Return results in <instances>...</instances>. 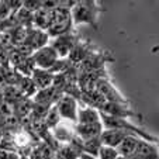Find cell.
Segmentation results:
<instances>
[{
  "mask_svg": "<svg viewBox=\"0 0 159 159\" xmlns=\"http://www.w3.org/2000/svg\"><path fill=\"white\" fill-rule=\"evenodd\" d=\"M102 7L94 0H78L70 9L72 24H87L93 30H99V16Z\"/></svg>",
  "mask_w": 159,
  "mask_h": 159,
  "instance_id": "6da1fadb",
  "label": "cell"
},
{
  "mask_svg": "<svg viewBox=\"0 0 159 159\" xmlns=\"http://www.w3.org/2000/svg\"><path fill=\"white\" fill-rule=\"evenodd\" d=\"M73 24H72V17H70V10L65 9V7H61L58 3V7L54 9L52 13V20L51 24H49L47 34H48L49 38H57L61 37L63 34L69 33L73 30Z\"/></svg>",
  "mask_w": 159,
  "mask_h": 159,
  "instance_id": "7a4b0ae2",
  "label": "cell"
},
{
  "mask_svg": "<svg viewBox=\"0 0 159 159\" xmlns=\"http://www.w3.org/2000/svg\"><path fill=\"white\" fill-rule=\"evenodd\" d=\"M113 61L108 52L106 51H93L92 54H89L79 65H76V69L79 73H89V72H96V70L104 69L106 62Z\"/></svg>",
  "mask_w": 159,
  "mask_h": 159,
  "instance_id": "3957f363",
  "label": "cell"
},
{
  "mask_svg": "<svg viewBox=\"0 0 159 159\" xmlns=\"http://www.w3.org/2000/svg\"><path fill=\"white\" fill-rule=\"evenodd\" d=\"M79 39H80L79 35L72 30V31H69V33L61 35V37H57V38H54V39H49L48 45H51L52 48H54V51L57 52L59 59H63V58H66L69 55V52L72 51L73 47L79 42Z\"/></svg>",
  "mask_w": 159,
  "mask_h": 159,
  "instance_id": "277c9868",
  "label": "cell"
},
{
  "mask_svg": "<svg viewBox=\"0 0 159 159\" xmlns=\"http://www.w3.org/2000/svg\"><path fill=\"white\" fill-rule=\"evenodd\" d=\"M96 90L102 94V97L108 103H121V104H129V102L114 87V84L111 83L108 76L106 78H100L96 82Z\"/></svg>",
  "mask_w": 159,
  "mask_h": 159,
  "instance_id": "5b68a950",
  "label": "cell"
},
{
  "mask_svg": "<svg viewBox=\"0 0 159 159\" xmlns=\"http://www.w3.org/2000/svg\"><path fill=\"white\" fill-rule=\"evenodd\" d=\"M97 111L102 113V114L110 116V117L127 118V120H129V118H141V116H139L138 113H135L129 104H121V103L104 102Z\"/></svg>",
  "mask_w": 159,
  "mask_h": 159,
  "instance_id": "8992f818",
  "label": "cell"
},
{
  "mask_svg": "<svg viewBox=\"0 0 159 159\" xmlns=\"http://www.w3.org/2000/svg\"><path fill=\"white\" fill-rule=\"evenodd\" d=\"M59 117L62 120L70 121V123L76 124L78 121V108H79V103L76 102L73 97L70 96H62L55 104Z\"/></svg>",
  "mask_w": 159,
  "mask_h": 159,
  "instance_id": "52a82bcc",
  "label": "cell"
},
{
  "mask_svg": "<svg viewBox=\"0 0 159 159\" xmlns=\"http://www.w3.org/2000/svg\"><path fill=\"white\" fill-rule=\"evenodd\" d=\"M31 58H33L34 63H35V68L44 69V70H49L52 68V65L59 59L57 52L54 51V48L51 45H45L44 48L35 51L31 55Z\"/></svg>",
  "mask_w": 159,
  "mask_h": 159,
  "instance_id": "ba28073f",
  "label": "cell"
},
{
  "mask_svg": "<svg viewBox=\"0 0 159 159\" xmlns=\"http://www.w3.org/2000/svg\"><path fill=\"white\" fill-rule=\"evenodd\" d=\"M63 94L61 93L58 89H55L54 86H49L47 89H41L37 90V93L34 94L33 100L34 104H39V106H45V107H52L57 104V102L62 97Z\"/></svg>",
  "mask_w": 159,
  "mask_h": 159,
  "instance_id": "9c48e42d",
  "label": "cell"
},
{
  "mask_svg": "<svg viewBox=\"0 0 159 159\" xmlns=\"http://www.w3.org/2000/svg\"><path fill=\"white\" fill-rule=\"evenodd\" d=\"M54 138L62 144H69L73 138H75V124L66 120H61L54 128L51 129Z\"/></svg>",
  "mask_w": 159,
  "mask_h": 159,
  "instance_id": "30bf717a",
  "label": "cell"
},
{
  "mask_svg": "<svg viewBox=\"0 0 159 159\" xmlns=\"http://www.w3.org/2000/svg\"><path fill=\"white\" fill-rule=\"evenodd\" d=\"M48 42H49V37L47 34V31H41V30H37V28L31 27V28H27L25 39L23 44L28 45L35 52L38 49L44 48L45 45H48Z\"/></svg>",
  "mask_w": 159,
  "mask_h": 159,
  "instance_id": "8fae6325",
  "label": "cell"
},
{
  "mask_svg": "<svg viewBox=\"0 0 159 159\" xmlns=\"http://www.w3.org/2000/svg\"><path fill=\"white\" fill-rule=\"evenodd\" d=\"M102 132H103L102 121L94 124H75V135L82 141L99 138Z\"/></svg>",
  "mask_w": 159,
  "mask_h": 159,
  "instance_id": "7c38bea8",
  "label": "cell"
},
{
  "mask_svg": "<svg viewBox=\"0 0 159 159\" xmlns=\"http://www.w3.org/2000/svg\"><path fill=\"white\" fill-rule=\"evenodd\" d=\"M94 49V47L90 44L89 41H83V39H79V42L73 47V49L69 52V55L66 57V59L69 61L72 65H79L84 58L89 54H92Z\"/></svg>",
  "mask_w": 159,
  "mask_h": 159,
  "instance_id": "4fadbf2b",
  "label": "cell"
},
{
  "mask_svg": "<svg viewBox=\"0 0 159 159\" xmlns=\"http://www.w3.org/2000/svg\"><path fill=\"white\" fill-rule=\"evenodd\" d=\"M128 135L134 134H131L128 131H123V129H103V132L100 134V142H102V145H106V147L117 148L121 144V141L124 138H127Z\"/></svg>",
  "mask_w": 159,
  "mask_h": 159,
  "instance_id": "5bb4252c",
  "label": "cell"
},
{
  "mask_svg": "<svg viewBox=\"0 0 159 159\" xmlns=\"http://www.w3.org/2000/svg\"><path fill=\"white\" fill-rule=\"evenodd\" d=\"M128 159H159L156 144H151V142L141 139L135 152Z\"/></svg>",
  "mask_w": 159,
  "mask_h": 159,
  "instance_id": "9a60e30c",
  "label": "cell"
},
{
  "mask_svg": "<svg viewBox=\"0 0 159 159\" xmlns=\"http://www.w3.org/2000/svg\"><path fill=\"white\" fill-rule=\"evenodd\" d=\"M52 13L54 10H48V9H38L35 13H33V27L37 30L41 31H47L51 24L52 20Z\"/></svg>",
  "mask_w": 159,
  "mask_h": 159,
  "instance_id": "2e32d148",
  "label": "cell"
},
{
  "mask_svg": "<svg viewBox=\"0 0 159 159\" xmlns=\"http://www.w3.org/2000/svg\"><path fill=\"white\" fill-rule=\"evenodd\" d=\"M30 79L33 80L34 86L37 87V90H41V89H47L52 84V80H54V75H52L49 70H44V69H35L33 70L31 73Z\"/></svg>",
  "mask_w": 159,
  "mask_h": 159,
  "instance_id": "e0dca14e",
  "label": "cell"
},
{
  "mask_svg": "<svg viewBox=\"0 0 159 159\" xmlns=\"http://www.w3.org/2000/svg\"><path fill=\"white\" fill-rule=\"evenodd\" d=\"M139 141H141V138L135 137V135H128L127 138H124L123 141H121V144L116 148L118 156H123V158L128 159L129 156L135 152V149H137V147H138Z\"/></svg>",
  "mask_w": 159,
  "mask_h": 159,
  "instance_id": "ac0fdd59",
  "label": "cell"
},
{
  "mask_svg": "<svg viewBox=\"0 0 159 159\" xmlns=\"http://www.w3.org/2000/svg\"><path fill=\"white\" fill-rule=\"evenodd\" d=\"M99 121H100V116L97 110L86 107V106H79L76 124H94L99 123Z\"/></svg>",
  "mask_w": 159,
  "mask_h": 159,
  "instance_id": "d6986e66",
  "label": "cell"
},
{
  "mask_svg": "<svg viewBox=\"0 0 159 159\" xmlns=\"http://www.w3.org/2000/svg\"><path fill=\"white\" fill-rule=\"evenodd\" d=\"M80 153L82 151L76 145H73L72 142L62 144L58 148L57 152H55V159H79Z\"/></svg>",
  "mask_w": 159,
  "mask_h": 159,
  "instance_id": "ffe728a7",
  "label": "cell"
},
{
  "mask_svg": "<svg viewBox=\"0 0 159 159\" xmlns=\"http://www.w3.org/2000/svg\"><path fill=\"white\" fill-rule=\"evenodd\" d=\"M61 120H62V118L59 117V113H58L57 107H55V106H52V107L48 110V113H47V116H45V118H44V123H45V125H47V128L52 129L55 125H57L58 123H59Z\"/></svg>",
  "mask_w": 159,
  "mask_h": 159,
  "instance_id": "44dd1931",
  "label": "cell"
},
{
  "mask_svg": "<svg viewBox=\"0 0 159 159\" xmlns=\"http://www.w3.org/2000/svg\"><path fill=\"white\" fill-rule=\"evenodd\" d=\"M72 66L73 65L69 62V61L66 59V58H63V59H58L57 62L52 65L49 72H51L52 75H59V73H65L66 70L69 69V68H72Z\"/></svg>",
  "mask_w": 159,
  "mask_h": 159,
  "instance_id": "7402d4cb",
  "label": "cell"
},
{
  "mask_svg": "<svg viewBox=\"0 0 159 159\" xmlns=\"http://www.w3.org/2000/svg\"><path fill=\"white\" fill-rule=\"evenodd\" d=\"M118 156L116 148H110L106 147V145H102L99 149V153H97V159H116Z\"/></svg>",
  "mask_w": 159,
  "mask_h": 159,
  "instance_id": "603a6c76",
  "label": "cell"
},
{
  "mask_svg": "<svg viewBox=\"0 0 159 159\" xmlns=\"http://www.w3.org/2000/svg\"><path fill=\"white\" fill-rule=\"evenodd\" d=\"M42 2H37V0H27V2H23V7L25 10H28L30 13H35L38 9H41Z\"/></svg>",
  "mask_w": 159,
  "mask_h": 159,
  "instance_id": "cb8c5ba5",
  "label": "cell"
},
{
  "mask_svg": "<svg viewBox=\"0 0 159 159\" xmlns=\"http://www.w3.org/2000/svg\"><path fill=\"white\" fill-rule=\"evenodd\" d=\"M116 159H125V158H123V156H117Z\"/></svg>",
  "mask_w": 159,
  "mask_h": 159,
  "instance_id": "d4e9b609",
  "label": "cell"
},
{
  "mask_svg": "<svg viewBox=\"0 0 159 159\" xmlns=\"http://www.w3.org/2000/svg\"><path fill=\"white\" fill-rule=\"evenodd\" d=\"M20 159H31V158H20Z\"/></svg>",
  "mask_w": 159,
  "mask_h": 159,
  "instance_id": "484cf974",
  "label": "cell"
},
{
  "mask_svg": "<svg viewBox=\"0 0 159 159\" xmlns=\"http://www.w3.org/2000/svg\"><path fill=\"white\" fill-rule=\"evenodd\" d=\"M52 159H55V158H52Z\"/></svg>",
  "mask_w": 159,
  "mask_h": 159,
  "instance_id": "4316f807",
  "label": "cell"
}]
</instances>
